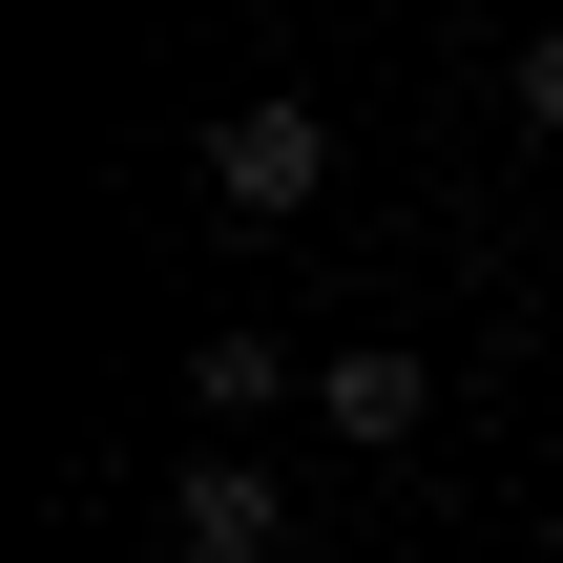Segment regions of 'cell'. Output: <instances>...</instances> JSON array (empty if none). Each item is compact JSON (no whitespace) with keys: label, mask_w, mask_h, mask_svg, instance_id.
I'll list each match as a JSON object with an SVG mask.
<instances>
[{"label":"cell","mask_w":563,"mask_h":563,"mask_svg":"<svg viewBox=\"0 0 563 563\" xmlns=\"http://www.w3.org/2000/svg\"><path fill=\"white\" fill-rule=\"evenodd\" d=\"M313 188H334V125H313V104H292V84H272V104H230V125H209V209H230V230H292V209H313Z\"/></svg>","instance_id":"cell-1"},{"label":"cell","mask_w":563,"mask_h":563,"mask_svg":"<svg viewBox=\"0 0 563 563\" xmlns=\"http://www.w3.org/2000/svg\"><path fill=\"white\" fill-rule=\"evenodd\" d=\"M167 563H292V481H272V460H230V439H209V460H188V481H167Z\"/></svg>","instance_id":"cell-2"},{"label":"cell","mask_w":563,"mask_h":563,"mask_svg":"<svg viewBox=\"0 0 563 563\" xmlns=\"http://www.w3.org/2000/svg\"><path fill=\"white\" fill-rule=\"evenodd\" d=\"M313 418H334L355 460H397V439L439 418V355H397V334H355V355H313Z\"/></svg>","instance_id":"cell-3"},{"label":"cell","mask_w":563,"mask_h":563,"mask_svg":"<svg viewBox=\"0 0 563 563\" xmlns=\"http://www.w3.org/2000/svg\"><path fill=\"white\" fill-rule=\"evenodd\" d=\"M292 397V334H188V418H272Z\"/></svg>","instance_id":"cell-4"},{"label":"cell","mask_w":563,"mask_h":563,"mask_svg":"<svg viewBox=\"0 0 563 563\" xmlns=\"http://www.w3.org/2000/svg\"><path fill=\"white\" fill-rule=\"evenodd\" d=\"M501 104H522V125L563 146V21H522V63H501Z\"/></svg>","instance_id":"cell-5"}]
</instances>
